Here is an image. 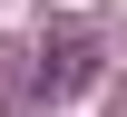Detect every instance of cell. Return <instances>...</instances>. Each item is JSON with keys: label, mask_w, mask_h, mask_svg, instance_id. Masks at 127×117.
<instances>
[]
</instances>
